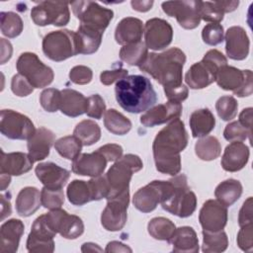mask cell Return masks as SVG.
Returning a JSON list of instances; mask_svg holds the SVG:
<instances>
[{"label":"cell","instance_id":"12","mask_svg":"<svg viewBox=\"0 0 253 253\" xmlns=\"http://www.w3.org/2000/svg\"><path fill=\"white\" fill-rule=\"evenodd\" d=\"M108 203L101 214V223L109 231L123 229L127 218V207L129 203V190L116 197L107 199Z\"/></svg>","mask_w":253,"mask_h":253},{"label":"cell","instance_id":"41","mask_svg":"<svg viewBox=\"0 0 253 253\" xmlns=\"http://www.w3.org/2000/svg\"><path fill=\"white\" fill-rule=\"evenodd\" d=\"M196 155L205 161L214 160L220 155L221 146L215 136H204L195 144Z\"/></svg>","mask_w":253,"mask_h":253},{"label":"cell","instance_id":"13","mask_svg":"<svg viewBox=\"0 0 253 253\" xmlns=\"http://www.w3.org/2000/svg\"><path fill=\"white\" fill-rule=\"evenodd\" d=\"M162 9L169 17H175L179 25L192 30L200 25V1H167L162 3Z\"/></svg>","mask_w":253,"mask_h":253},{"label":"cell","instance_id":"47","mask_svg":"<svg viewBox=\"0 0 253 253\" xmlns=\"http://www.w3.org/2000/svg\"><path fill=\"white\" fill-rule=\"evenodd\" d=\"M40 103L46 112H56L61 105V91L55 88L43 90L40 96Z\"/></svg>","mask_w":253,"mask_h":253},{"label":"cell","instance_id":"4","mask_svg":"<svg viewBox=\"0 0 253 253\" xmlns=\"http://www.w3.org/2000/svg\"><path fill=\"white\" fill-rule=\"evenodd\" d=\"M161 207L166 211L179 217L191 216L197 208V197L192 192L184 174L175 175L166 181Z\"/></svg>","mask_w":253,"mask_h":253},{"label":"cell","instance_id":"30","mask_svg":"<svg viewBox=\"0 0 253 253\" xmlns=\"http://www.w3.org/2000/svg\"><path fill=\"white\" fill-rule=\"evenodd\" d=\"M169 243L173 245V252L197 253L199 251V239L191 226L176 228Z\"/></svg>","mask_w":253,"mask_h":253},{"label":"cell","instance_id":"28","mask_svg":"<svg viewBox=\"0 0 253 253\" xmlns=\"http://www.w3.org/2000/svg\"><path fill=\"white\" fill-rule=\"evenodd\" d=\"M142 22L137 18H124L117 26L115 39L119 44L126 45L140 42L143 34Z\"/></svg>","mask_w":253,"mask_h":253},{"label":"cell","instance_id":"60","mask_svg":"<svg viewBox=\"0 0 253 253\" xmlns=\"http://www.w3.org/2000/svg\"><path fill=\"white\" fill-rule=\"evenodd\" d=\"M132 9L138 12H146L151 9L153 5V1H138V0H132L130 2Z\"/></svg>","mask_w":253,"mask_h":253},{"label":"cell","instance_id":"39","mask_svg":"<svg viewBox=\"0 0 253 253\" xmlns=\"http://www.w3.org/2000/svg\"><path fill=\"white\" fill-rule=\"evenodd\" d=\"M176 226L169 218L166 217H154L149 220L147 224V230L151 237L157 240L167 241L169 243Z\"/></svg>","mask_w":253,"mask_h":253},{"label":"cell","instance_id":"50","mask_svg":"<svg viewBox=\"0 0 253 253\" xmlns=\"http://www.w3.org/2000/svg\"><path fill=\"white\" fill-rule=\"evenodd\" d=\"M106 111V105L103 98L99 94H94L88 97V109L87 116L100 120L103 117V114Z\"/></svg>","mask_w":253,"mask_h":253},{"label":"cell","instance_id":"42","mask_svg":"<svg viewBox=\"0 0 253 253\" xmlns=\"http://www.w3.org/2000/svg\"><path fill=\"white\" fill-rule=\"evenodd\" d=\"M228 246V238L223 230L216 232H208L203 230V246L202 250L206 253H218L226 250Z\"/></svg>","mask_w":253,"mask_h":253},{"label":"cell","instance_id":"54","mask_svg":"<svg viewBox=\"0 0 253 253\" xmlns=\"http://www.w3.org/2000/svg\"><path fill=\"white\" fill-rule=\"evenodd\" d=\"M128 71L125 68L119 67L113 70H105L100 74V81L104 85H111L115 81H119L127 76Z\"/></svg>","mask_w":253,"mask_h":253},{"label":"cell","instance_id":"31","mask_svg":"<svg viewBox=\"0 0 253 253\" xmlns=\"http://www.w3.org/2000/svg\"><path fill=\"white\" fill-rule=\"evenodd\" d=\"M238 4V1H200L199 10L201 20L218 24L222 21L224 13L234 11Z\"/></svg>","mask_w":253,"mask_h":253},{"label":"cell","instance_id":"38","mask_svg":"<svg viewBox=\"0 0 253 253\" xmlns=\"http://www.w3.org/2000/svg\"><path fill=\"white\" fill-rule=\"evenodd\" d=\"M148 55V50L141 41L134 43L123 45L120 50V57L123 61L131 66L141 65Z\"/></svg>","mask_w":253,"mask_h":253},{"label":"cell","instance_id":"55","mask_svg":"<svg viewBox=\"0 0 253 253\" xmlns=\"http://www.w3.org/2000/svg\"><path fill=\"white\" fill-rule=\"evenodd\" d=\"M101 152L108 162L119 160L123 155V147L116 143H108L97 149Z\"/></svg>","mask_w":253,"mask_h":253},{"label":"cell","instance_id":"14","mask_svg":"<svg viewBox=\"0 0 253 253\" xmlns=\"http://www.w3.org/2000/svg\"><path fill=\"white\" fill-rule=\"evenodd\" d=\"M56 232L49 225L45 214L37 217L32 225L31 232L27 239V249L29 252H47L54 250L53 237Z\"/></svg>","mask_w":253,"mask_h":253},{"label":"cell","instance_id":"51","mask_svg":"<svg viewBox=\"0 0 253 253\" xmlns=\"http://www.w3.org/2000/svg\"><path fill=\"white\" fill-rule=\"evenodd\" d=\"M11 89L12 92L19 97H26L34 91L32 84L27 80L26 77L19 73L13 76L11 81Z\"/></svg>","mask_w":253,"mask_h":253},{"label":"cell","instance_id":"52","mask_svg":"<svg viewBox=\"0 0 253 253\" xmlns=\"http://www.w3.org/2000/svg\"><path fill=\"white\" fill-rule=\"evenodd\" d=\"M93 72L91 68L85 66V65H76L73 68H71L69 72V78L70 80L79 85H84L89 83L92 80Z\"/></svg>","mask_w":253,"mask_h":253},{"label":"cell","instance_id":"25","mask_svg":"<svg viewBox=\"0 0 253 253\" xmlns=\"http://www.w3.org/2000/svg\"><path fill=\"white\" fill-rule=\"evenodd\" d=\"M249 148L241 141H231L221 157V166L225 171L236 172L241 170L248 162Z\"/></svg>","mask_w":253,"mask_h":253},{"label":"cell","instance_id":"46","mask_svg":"<svg viewBox=\"0 0 253 253\" xmlns=\"http://www.w3.org/2000/svg\"><path fill=\"white\" fill-rule=\"evenodd\" d=\"M41 201L45 209H59L64 203L63 191L62 189H48L43 187L41 191Z\"/></svg>","mask_w":253,"mask_h":253},{"label":"cell","instance_id":"23","mask_svg":"<svg viewBox=\"0 0 253 253\" xmlns=\"http://www.w3.org/2000/svg\"><path fill=\"white\" fill-rule=\"evenodd\" d=\"M38 179L48 189H62L70 177V172L52 162L37 165L35 169Z\"/></svg>","mask_w":253,"mask_h":253},{"label":"cell","instance_id":"33","mask_svg":"<svg viewBox=\"0 0 253 253\" xmlns=\"http://www.w3.org/2000/svg\"><path fill=\"white\" fill-rule=\"evenodd\" d=\"M215 126V119L209 109L196 110L190 116V126L194 137L207 136Z\"/></svg>","mask_w":253,"mask_h":253},{"label":"cell","instance_id":"58","mask_svg":"<svg viewBox=\"0 0 253 253\" xmlns=\"http://www.w3.org/2000/svg\"><path fill=\"white\" fill-rule=\"evenodd\" d=\"M252 108H246L242 110V112L239 115V123L245 126L246 128L251 130V126H252Z\"/></svg>","mask_w":253,"mask_h":253},{"label":"cell","instance_id":"49","mask_svg":"<svg viewBox=\"0 0 253 253\" xmlns=\"http://www.w3.org/2000/svg\"><path fill=\"white\" fill-rule=\"evenodd\" d=\"M204 42L209 45H217L223 42V27L217 23L206 25L202 31Z\"/></svg>","mask_w":253,"mask_h":253},{"label":"cell","instance_id":"26","mask_svg":"<svg viewBox=\"0 0 253 253\" xmlns=\"http://www.w3.org/2000/svg\"><path fill=\"white\" fill-rule=\"evenodd\" d=\"M24 229V223L20 219L12 218L4 222L0 227V252L15 253L18 250Z\"/></svg>","mask_w":253,"mask_h":253},{"label":"cell","instance_id":"27","mask_svg":"<svg viewBox=\"0 0 253 253\" xmlns=\"http://www.w3.org/2000/svg\"><path fill=\"white\" fill-rule=\"evenodd\" d=\"M34 160L24 152L5 153L1 151L0 172L10 176H20L29 172L33 167Z\"/></svg>","mask_w":253,"mask_h":253},{"label":"cell","instance_id":"53","mask_svg":"<svg viewBox=\"0 0 253 253\" xmlns=\"http://www.w3.org/2000/svg\"><path fill=\"white\" fill-rule=\"evenodd\" d=\"M237 245L243 251H251L253 248V226L252 223L241 226L237 234Z\"/></svg>","mask_w":253,"mask_h":253},{"label":"cell","instance_id":"11","mask_svg":"<svg viewBox=\"0 0 253 253\" xmlns=\"http://www.w3.org/2000/svg\"><path fill=\"white\" fill-rule=\"evenodd\" d=\"M0 131L10 139H29L36 129L33 122L25 115L13 110H2Z\"/></svg>","mask_w":253,"mask_h":253},{"label":"cell","instance_id":"1","mask_svg":"<svg viewBox=\"0 0 253 253\" xmlns=\"http://www.w3.org/2000/svg\"><path fill=\"white\" fill-rule=\"evenodd\" d=\"M188 144V133L184 123L172 120L155 136L152 144L153 158L157 171L172 176L181 170V156Z\"/></svg>","mask_w":253,"mask_h":253},{"label":"cell","instance_id":"17","mask_svg":"<svg viewBox=\"0 0 253 253\" xmlns=\"http://www.w3.org/2000/svg\"><path fill=\"white\" fill-rule=\"evenodd\" d=\"M199 221L204 231L222 230L227 222V209L217 200H208L200 211Z\"/></svg>","mask_w":253,"mask_h":253},{"label":"cell","instance_id":"45","mask_svg":"<svg viewBox=\"0 0 253 253\" xmlns=\"http://www.w3.org/2000/svg\"><path fill=\"white\" fill-rule=\"evenodd\" d=\"M238 103L232 96H222L215 103L218 117L223 121H231L237 115Z\"/></svg>","mask_w":253,"mask_h":253},{"label":"cell","instance_id":"62","mask_svg":"<svg viewBox=\"0 0 253 253\" xmlns=\"http://www.w3.org/2000/svg\"><path fill=\"white\" fill-rule=\"evenodd\" d=\"M81 251H82V252H94V251H99V252H101L102 249H101L97 244L88 242V243H84V244L82 245Z\"/></svg>","mask_w":253,"mask_h":253},{"label":"cell","instance_id":"8","mask_svg":"<svg viewBox=\"0 0 253 253\" xmlns=\"http://www.w3.org/2000/svg\"><path fill=\"white\" fill-rule=\"evenodd\" d=\"M19 74L27 78L34 88H43L53 81L52 69L42 63L34 52L22 53L16 63Z\"/></svg>","mask_w":253,"mask_h":253},{"label":"cell","instance_id":"15","mask_svg":"<svg viewBox=\"0 0 253 253\" xmlns=\"http://www.w3.org/2000/svg\"><path fill=\"white\" fill-rule=\"evenodd\" d=\"M45 216L51 228L66 239H75L84 232L82 219L77 215L69 214L60 208L50 210Z\"/></svg>","mask_w":253,"mask_h":253},{"label":"cell","instance_id":"22","mask_svg":"<svg viewBox=\"0 0 253 253\" xmlns=\"http://www.w3.org/2000/svg\"><path fill=\"white\" fill-rule=\"evenodd\" d=\"M107 159L98 150L92 153L79 154L72 162L73 173L81 176H101L107 166Z\"/></svg>","mask_w":253,"mask_h":253},{"label":"cell","instance_id":"6","mask_svg":"<svg viewBox=\"0 0 253 253\" xmlns=\"http://www.w3.org/2000/svg\"><path fill=\"white\" fill-rule=\"evenodd\" d=\"M42 51L53 61H63L79 53L78 36L69 30L50 32L42 40Z\"/></svg>","mask_w":253,"mask_h":253},{"label":"cell","instance_id":"7","mask_svg":"<svg viewBox=\"0 0 253 253\" xmlns=\"http://www.w3.org/2000/svg\"><path fill=\"white\" fill-rule=\"evenodd\" d=\"M73 14L80 25L104 33L114 17L111 9L102 7L94 1H74L70 3Z\"/></svg>","mask_w":253,"mask_h":253},{"label":"cell","instance_id":"44","mask_svg":"<svg viewBox=\"0 0 253 253\" xmlns=\"http://www.w3.org/2000/svg\"><path fill=\"white\" fill-rule=\"evenodd\" d=\"M21 17L14 12H1V32L8 38H16L23 31Z\"/></svg>","mask_w":253,"mask_h":253},{"label":"cell","instance_id":"10","mask_svg":"<svg viewBox=\"0 0 253 253\" xmlns=\"http://www.w3.org/2000/svg\"><path fill=\"white\" fill-rule=\"evenodd\" d=\"M33 22L41 27L53 25L65 26L70 20V12L67 2L62 1H42L31 11Z\"/></svg>","mask_w":253,"mask_h":253},{"label":"cell","instance_id":"57","mask_svg":"<svg viewBox=\"0 0 253 253\" xmlns=\"http://www.w3.org/2000/svg\"><path fill=\"white\" fill-rule=\"evenodd\" d=\"M1 40V64H4L7 60L11 58L12 55V45L9 41H6L5 39Z\"/></svg>","mask_w":253,"mask_h":253},{"label":"cell","instance_id":"36","mask_svg":"<svg viewBox=\"0 0 253 253\" xmlns=\"http://www.w3.org/2000/svg\"><path fill=\"white\" fill-rule=\"evenodd\" d=\"M67 198L74 206H83L93 201L92 191L89 182L73 180L67 187Z\"/></svg>","mask_w":253,"mask_h":253},{"label":"cell","instance_id":"9","mask_svg":"<svg viewBox=\"0 0 253 253\" xmlns=\"http://www.w3.org/2000/svg\"><path fill=\"white\" fill-rule=\"evenodd\" d=\"M252 71L240 70L233 66H221L215 76L217 85L226 91H232L238 97H248L253 93Z\"/></svg>","mask_w":253,"mask_h":253},{"label":"cell","instance_id":"18","mask_svg":"<svg viewBox=\"0 0 253 253\" xmlns=\"http://www.w3.org/2000/svg\"><path fill=\"white\" fill-rule=\"evenodd\" d=\"M166 187V181L155 180L137 190L132 198L133 206L142 212H150L160 204Z\"/></svg>","mask_w":253,"mask_h":253},{"label":"cell","instance_id":"5","mask_svg":"<svg viewBox=\"0 0 253 253\" xmlns=\"http://www.w3.org/2000/svg\"><path fill=\"white\" fill-rule=\"evenodd\" d=\"M142 167L141 159L135 154H126L117 160L104 175L109 187L107 199L128 191L132 174L141 170Z\"/></svg>","mask_w":253,"mask_h":253},{"label":"cell","instance_id":"37","mask_svg":"<svg viewBox=\"0 0 253 253\" xmlns=\"http://www.w3.org/2000/svg\"><path fill=\"white\" fill-rule=\"evenodd\" d=\"M104 125L110 132L117 135H124L127 133L131 128V122L115 109L106 111L104 117Z\"/></svg>","mask_w":253,"mask_h":253},{"label":"cell","instance_id":"19","mask_svg":"<svg viewBox=\"0 0 253 253\" xmlns=\"http://www.w3.org/2000/svg\"><path fill=\"white\" fill-rule=\"evenodd\" d=\"M218 67L204 58L194 63L185 75V81L191 89H203L215 81Z\"/></svg>","mask_w":253,"mask_h":253},{"label":"cell","instance_id":"34","mask_svg":"<svg viewBox=\"0 0 253 253\" xmlns=\"http://www.w3.org/2000/svg\"><path fill=\"white\" fill-rule=\"evenodd\" d=\"M242 194V185L238 180L227 179L220 184L214 190V196L216 200L224 207L232 206Z\"/></svg>","mask_w":253,"mask_h":253},{"label":"cell","instance_id":"24","mask_svg":"<svg viewBox=\"0 0 253 253\" xmlns=\"http://www.w3.org/2000/svg\"><path fill=\"white\" fill-rule=\"evenodd\" d=\"M55 139L54 133L43 126L36 129L35 133L28 139V150L30 157L35 161H41L49 154L50 147Z\"/></svg>","mask_w":253,"mask_h":253},{"label":"cell","instance_id":"48","mask_svg":"<svg viewBox=\"0 0 253 253\" xmlns=\"http://www.w3.org/2000/svg\"><path fill=\"white\" fill-rule=\"evenodd\" d=\"M252 130L243 126L238 121L228 124L223 131V136L228 141H242L249 138L251 141Z\"/></svg>","mask_w":253,"mask_h":253},{"label":"cell","instance_id":"2","mask_svg":"<svg viewBox=\"0 0 253 253\" xmlns=\"http://www.w3.org/2000/svg\"><path fill=\"white\" fill-rule=\"evenodd\" d=\"M186 62L185 53L178 47H171L163 52L148 53L139 69L148 73L164 88V92L180 88L182 71Z\"/></svg>","mask_w":253,"mask_h":253},{"label":"cell","instance_id":"63","mask_svg":"<svg viewBox=\"0 0 253 253\" xmlns=\"http://www.w3.org/2000/svg\"><path fill=\"white\" fill-rule=\"evenodd\" d=\"M0 181H1V190L4 191L10 184V181H11V176L8 175V174H4V173H1V178H0Z\"/></svg>","mask_w":253,"mask_h":253},{"label":"cell","instance_id":"35","mask_svg":"<svg viewBox=\"0 0 253 253\" xmlns=\"http://www.w3.org/2000/svg\"><path fill=\"white\" fill-rule=\"evenodd\" d=\"M79 40V53L81 54H91L98 50L101 42L103 33L79 25L76 32Z\"/></svg>","mask_w":253,"mask_h":253},{"label":"cell","instance_id":"21","mask_svg":"<svg viewBox=\"0 0 253 253\" xmlns=\"http://www.w3.org/2000/svg\"><path fill=\"white\" fill-rule=\"evenodd\" d=\"M225 51L233 60H243L249 53L250 41L246 31L239 27H230L225 33Z\"/></svg>","mask_w":253,"mask_h":253},{"label":"cell","instance_id":"29","mask_svg":"<svg viewBox=\"0 0 253 253\" xmlns=\"http://www.w3.org/2000/svg\"><path fill=\"white\" fill-rule=\"evenodd\" d=\"M88 98L82 93L73 89H63L61 91L60 111L68 117H78L87 112Z\"/></svg>","mask_w":253,"mask_h":253},{"label":"cell","instance_id":"3","mask_svg":"<svg viewBox=\"0 0 253 253\" xmlns=\"http://www.w3.org/2000/svg\"><path fill=\"white\" fill-rule=\"evenodd\" d=\"M116 99L126 112L139 114L150 109L157 95L148 78L142 75H127L119 80L115 87Z\"/></svg>","mask_w":253,"mask_h":253},{"label":"cell","instance_id":"43","mask_svg":"<svg viewBox=\"0 0 253 253\" xmlns=\"http://www.w3.org/2000/svg\"><path fill=\"white\" fill-rule=\"evenodd\" d=\"M82 142L75 135L60 137L54 142L55 150L64 158L74 160L82 149Z\"/></svg>","mask_w":253,"mask_h":253},{"label":"cell","instance_id":"16","mask_svg":"<svg viewBox=\"0 0 253 253\" xmlns=\"http://www.w3.org/2000/svg\"><path fill=\"white\" fill-rule=\"evenodd\" d=\"M144 41L147 48L161 50L167 47L173 39V29L171 25L159 18H152L145 23Z\"/></svg>","mask_w":253,"mask_h":253},{"label":"cell","instance_id":"40","mask_svg":"<svg viewBox=\"0 0 253 253\" xmlns=\"http://www.w3.org/2000/svg\"><path fill=\"white\" fill-rule=\"evenodd\" d=\"M73 134L80 139L83 145L89 146L100 139L101 128L94 121L84 120L77 124L73 130Z\"/></svg>","mask_w":253,"mask_h":253},{"label":"cell","instance_id":"61","mask_svg":"<svg viewBox=\"0 0 253 253\" xmlns=\"http://www.w3.org/2000/svg\"><path fill=\"white\" fill-rule=\"evenodd\" d=\"M7 195H1V219L3 220L6 216L10 215L12 212L11 204H10V197L6 199Z\"/></svg>","mask_w":253,"mask_h":253},{"label":"cell","instance_id":"56","mask_svg":"<svg viewBox=\"0 0 253 253\" xmlns=\"http://www.w3.org/2000/svg\"><path fill=\"white\" fill-rule=\"evenodd\" d=\"M253 211H252V197H249L243 204L242 208L239 211L238 214V224L239 226H243L249 223H252L253 219Z\"/></svg>","mask_w":253,"mask_h":253},{"label":"cell","instance_id":"59","mask_svg":"<svg viewBox=\"0 0 253 253\" xmlns=\"http://www.w3.org/2000/svg\"><path fill=\"white\" fill-rule=\"evenodd\" d=\"M105 251L106 252H131L132 250L128 246L123 244L122 242L112 241L108 243Z\"/></svg>","mask_w":253,"mask_h":253},{"label":"cell","instance_id":"20","mask_svg":"<svg viewBox=\"0 0 253 253\" xmlns=\"http://www.w3.org/2000/svg\"><path fill=\"white\" fill-rule=\"evenodd\" d=\"M182 113V105L178 102L168 101L150 108L140 117V123L147 127H153L178 119Z\"/></svg>","mask_w":253,"mask_h":253},{"label":"cell","instance_id":"32","mask_svg":"<svg viewBox=\"0 0 253 253\" xmlns=\"http://www.w3.org/2000/svg\"><path fill=\"white\" fill-rule=\"evenodd\" d=\"M41 193L36 187L23 188L16 199V211L21 216H30L41 207Z\"/></svg>","mask_w":253,"mask_h":253}]
</instances>
